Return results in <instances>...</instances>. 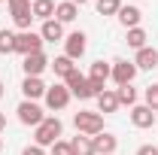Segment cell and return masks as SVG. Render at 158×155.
I'll return each mask as SVG.
<instances>
[{
	"label": "cell",
	"instance_id": "obj_20",
	"mask_svg": "<svg viewBox=\"0 0 158 155\" xmlns=\"http://www.w3.org/2000/svg\"><path fill=\"white\" fill-rule=\"evenodd\" d=\"M110 76H113V64H103V61H94V64H91V73H88V79H91V82L103 85Z\"/></svg>",
	"mask_w": 158,
	"mask_h": 155
},
{
	"label": "cell",
	"instance_id": "obj_2",
	"mask_svg": "<svg viewBox=\"0 0 158 155\" xmlns=\"http://www.w3.org/2000/svg\"><path fill=\"white\" fill-rule=\"evenodd\" d=\"M61 131H64V125H61L58 116H46L43 122L37 125V134H34V143L37 146H52V143H58L61 140Z\"/></svg>",
	"mask_w": 158,
	"mask_h": 155
},
{
	"label": "cell",
	"instance_id": "obj_33",
	"mask_svg": "<svg viewBox=\"0 0 158 155\" xmlns=\"http://www.w3.org/2000/svg\"><path fill=\"white\" fill-rule=\"evenodd\" d=\"M0 97H3V82H0Z\"/></svg>",
	"mask_w": 158,
	"mask_h": 155
},
{
	"label": "cell",
	"instance_id": "obj_22",
	"mask_svg": "<svg viewBox=\"0 0 158 155\" xmlns=\"http://www.w3.org/2000/svg\"><path fill=\"white\" fill-rule=\"evenodd\" d=\"M98 107H100V113H116L122 103H118L116 91H106V88H103V91L98 94Z\"/></svg>",
	"mask_w": 158,
	"mask_h": 155
},
{
	"label": "cell",
	"instance_id": "obj_37",
	"mask_svg": "<svg viewBox=\"0 0 158 155\" xmlns=\"http://www.w3.org/2000/svg\"><path fill=\"white\" fill-rule=\"evenodd\" d=\"M31 3H34V0H31Z\"/></svg>",
	"mask_w": 158,
	"mask_h": 155
},
{
	"label": "cell",
	"instance_id": "obj_30",
	"mask_svg": "<svg viewBox=\"0 0 158 155\" xmlns=\"http://www.w3.org/2000/svg\"><path fill=\"white\" fill-rule=\"evenodd\" d=\"M21 155H46V152H43V146H37V143H34V146H27Z\"/></svg>",
	"mask_w": 158,
	"mask_h": 155
},
{
	"label": "cell",
	"instance_id": "obj_32",
	"mask_svg": "<svg viewBox=\"0 0 158 155\" xmlns=\"http://www.w3.org/2000/svg\"><path fill=\"white\" fill-rule=\"evenodd\" d=\"M70 3H76V6H82V3H88V0H70Z\"/></svg>",
	"mask_w": 158,
	"mask_h": 155
},
{
	"label": "cell",
	"instance_id": "obj_1",
	"mask_svg": "<svg viewBox=\"0 0 158 155\" xmlns=\"http://www.w3.org/2000/svg\"><path fill=\"white\" fill-rule=\"evenodd\" d=\"M64 85L70 88V94H76L79 100H88V97H98L100 91H103V85H98V82H91L88 76H82L79 70H73L70 76L64 79Z\"/></svg>",
	"mask_w": 158,
	"mask_h": 155
},
{
	"label": "cell",
	"instance_id": "obj_4",
	"mask_svg": "<svg viewBox=\"0 0 158 155\" xmlns=\"http://www.w3.org/2000/svg\"><path fill=\"white\" fill-rule=\"evenodd\" d=\"M43 43H46V40L40 37V34L21 31V34H15V52H19V55H34V52H43Z\"/></svg>",
	"mask_w": 158,
	"mask_h": 155
},
{
	"label": "cell",
	"instance_id": "obj_10",
	"mask_svg": "<svg viewBox=\"0 0 158 155\" xmlns=\"http://www.w3.org/2000/svg\"><path fill=\"white\" fill-rule=\"evenodd\" d=\"M91 146H94V155H113L118 146V140L113 134H106V131H100V134L91 137Z\"/></svg>",
	"mask_w": 158,
	"mask_h": 155
},
{
	"label": "cell",
	"instance_id": "obj_31",
	"mask_svg": "<svg viewBox=\"0 0 158 155\" xmlns=\"http://www.w3.org/2000/svg\"><path fill=\"white\" fill-rule=\"evenodd\" d=\"M3 128H6V116L0 113V131H3Z\"/></svg>",
	"mask_w": 158,
	"mask_h": 155
},
{
	"label": "cell",
	"instance_id": "obj_21",
	"mask_svg": "<svg viewBox=\"0 0 158 155\" xmlns=\"http://www.w3.org/2000/svg\"><path fill=\"white\" fill-rule=\"evenodd\" d=\"M70 152H73V155H94L91 137H85V134H76L73 140H70Z\"/></svg>",
	"mask_w": 158,
	"mask_h": 155
},
{
	"label": "cell",
	"instance_id": "obj_12",
	"mask_svg": "<svg viewBox=\"0 0 158 155\" xmlns=\"http://www.w3.org/2000/svg\"><path fill=\"white\" fill-rule=\"evenodd\" d=\"M21 94H24V100L46 97V85H43V79H40V76H24V82H21Z\"/></svg>",
	"mask_w": 158,
	"mask_h": 155
},
{
	"label": "cell",
	"instance_id": "obj_25",
	"mask_svg": "<svg viewBox=\"0 0 158 155\" xmlns=\"http://www.w3.org/2000/svg\"><path fill=\"white\" fill-rule=\"evenodd\" d=\"M15 52V34L12 31H0V55Z\"/></svg>",
	"mask_w": 158,
	"mask_h": 155
},
{
	"label": "cell",
	"instance_id": "obj_8",
	"mask_svg": "<svg viewBox=\"0 0 158 155\" xmlns=\"http://www.w3.org/2000/svg\"><path fill=\"white\" fill-rule=\"evenodd\" d=\"M85 34H82V31H73V34H70V37H64V55H67V58H82V55H85V46H88V43H85Z\"/></svg>",
	"mask_w": 158,
	"mask_h": 155
},
{
	"label": "cell",
	"instance_id": "obj_15",
	"mask_svg": "<svg viewBox=\"0 0 158 155\" xmlns=\"http://www.w3.org/2000/svg\"><path fill=\"white\" fill-rule=\"evenodd\" d=\"M140 19H143V12H140L137 6H122V9H118V21H122V27H125V31L140 27Z\"/></svg>",
	"mask_w": 158,
	"mask_h": 155
},
{
	"label": "cell",
	"instance_id": "obj_24",
	"mask_svg": "<svg viewBox=\"0 0 158 155\" xmlns=\"http://www.w3.org/2000/svg\"><path fill=\"white\" fill-rule=\"evenodd\" d=\"M128 46H131V49H143V46H146V31H143V27H131V31H128Z\"/></svg>",
	"mask_w": 158,
	"mask_h": 155
},
{
	"label": "cell",
	"instance_id": "obj_14",
	"mask_svg": "<svg viewBox=\"0 0 158 155\" xmlns=\"http://www.w3.org/2000/svg\"><path fill=\"white\" fill-rule=\"evenodd\" d=\"M131 122H134V128H152V122H155V113L143 103V107H131Z\"/></svg>",
	"mask_w": 158,
	"mask_h": 155
},
{
	"label": "cell",
	"instance_id": "obj_17",
	"mask_svg": "<svg viewBox=\"0 0 158 155\" xmlns=\"http://www.w3.org/2000/svg\"><path fill=\"white\" fill-rule=\"evenodd\" d=\"M31 12H34V19H43V21L55 19V0H34Z\"/></svg>",
	"mask_w": 158,
	"mask_h": 155
},
{
	"label": "cell",
	"instance_id": "obj_16",
	"mask_svg": "<svg viewBox=\"0 0 158 155\" xmlns=\"http://www.w3.org/2000/svg\"><path fill=\"white\" fill-rule=\"evenodd\" d=\"M40 37L49 40V43H58V40H64V24H61V21H55V19L43 21V31H40Z\"/></svg>",
	"mask_w": 158,
	"mask_h": 155
},
{
	"label": "cell",
	"instance_id": "obj_11",
	"mask_svg": "<svg viewBox=\"0 0 158 155\" xmlns=\"http://www.w3.org/2000/svg\"><path fill=\"white\" fill-rule=\"evenodd\" d=\"M24 76H40L46 67H49V58L43 55V52H34V55H24Z\"/></svg>",
	"mask_w": 158,
	"mask_h": 155
},
{
	"label": "cell",
	"instance_id": "obj_3",
	"mask_svg": "<svg viewBox=\"0 0 158 155\" xmlns=\"http://www.w3.org/2000/svg\"><path fill=\"white\" fill-rule=\"evenodd\" d=\"M73 125H76L79 134L94 137V134H100V131H103V116H100V113H88V110H82V113H76V116H73Z\"/></svg>",
	"mask_w": 158,
	"mask_h": 155
},
{
	"label": "cell",
	"instance_id": "obj_29",
	"mask_svg": "<svg viewBox=\"0 0 158 155\" xmlns=\"http://www.w3.org/2000/svg\"><path fill=\"white\" fill-rule=\"evenodd\" d=\"M137 155H158V149H155V146H149V143H146V146H140V149H137Z\"/></svg>",
	"mask_w": 158,
	"mask_h": 155
},
{
	"label": "cell",
	"instance_id": "obj_36",
	"mask_svg": "<svg viewBox=\"0 0 158 155\" xmlns=\"http://www.w3.org/2000/svg\"><path fill=\"white\" fill-rule=\"evenodd\" d=\"M6 3H9V0H6Z\"/></svg>",
	"mask_w": 158,
	"mask_h": 155
},
{
	"label": "cell",
	"instance_id": "obj_35",
	"mask_svg": "<svg viewBox=\"0 0 158 155\" xmlns=\"http://www.w3.org/2000/svg\"><path fill=\"white\" fill-rule=\"evenodd\" d=\"M0 3H3V0H0Z\"/></svg>",
	"mask_w": 158,
	"mask_h": 155
},
{
	"label": "cell",
	"instance_id": "obj_7",
	"mask_svg": "<svg viewBox=\"0 0 158 155\" xmlns=\"http://www.w3.org/2000/svg\"><path fill=\"white\" fill-rule=\"evenodd\" d=\"M15 113H19V122H21V125H34V128H37L40 122L46 119V113L40 110V107L34 103V100H21Z\"/></svg>",
	"mask_w": 158,
	"mask_h": 155
},
{
	"label": "cell",
	"instance_id": "obj_23",
	"mask_svg": "<svg viewBox=\"0 0 158 155\" xmlns=\"http://www.w3.org/2000/svg\"><path fill=\"white\" fill-rule=\"evenodd\" d=\"M116 97H118V103H125V107H137V91L131 85H118Z\"/></svg>",
	"mask_w": 158,
	"mask_h": 155
},
{
	"label": "cell",
	"instance_id": "obj_19",
	"mask_svg": "<svg viewBox=\"0 0 158 155\" xmlns=\"http://www.w3.org/2000/svg\"><path fill=\"white\" fill-rule=\"evenodd\" d=\"M76 15H79V6H76V3H70V0H67V3H58V6H55V21H61V24L73 21Z\"/></svg>",
	"mask_w": 158,
	"mask_h": 155
},
{
	"label": "cell",
	"instance_id": "obj_28",
	"mask_svg": "<svg viewBox=\"0 0 158 155\" xmlns=\"http://www.w3.org/2000/svg\"><path fill=\"white\" fill-rule=\"evenodd\" d=\"M52 155H73V152H70V143H64V140L52 143Z\"/></svg>",
	"mask_w": 158,
	"mask_h": 155
},
{
	"label": "cell",
	"instance_id": "obj_26",
	"mask_svg": "<svg viewBox=\"0 0 158 155\" xmlns=\"http://www.w3.org/2000/svg\"><path fill=\"white\" fill-rule=\"evenodd\" d=\"M122 0H98V12L100 15H118Z\"/></svg>",
	"mask_w": 158,
	"mask_h": 155
},
{
	"label": "cell",
	"instance_id": "obj_34",
	"mask_svg": "<svg viewBox=\"0 0 158 155\" xmlns=\"http://www.w3.org/2000/svg\"><path fill=\"white\" fill-rule=\"evenodd\" d=\"M0 149H3V140H0Z\"/></svg>",
	"mask_w": 158,
	"mask_h": 155
},
{
	"label": "cell",
	"instance_id": "obj_13",
	"mask_svg": "<svg viewBox=\"0 0 158 155\" xmlns=\"http://www.w3.org/2000/svg\"><path fill=\"white\" fill-rule=\"evenodd\" d=\"M134 64H137V70H155V67H158V49H152V46H143V49H137V58H134Z\"/></svg>",
	"mask_w": 158,
	"mask_h": 155
},
{
	"label": "cell",
	"instance_id": "obj_6",
	"mask_svg": "<svg viewBox=\"0 0 158 155\" xmlns=\"http://www.w3.org/2000/svg\"><path fill=\"white\" fill-rule=\"evenodd\" d=\"M70 88L67 85H52V88H46V107L52 110V113H58V110H67V103H70Z\"/></svg>",
	"mask_w": 158,
	"mask_h": 155
},
{
	"label": "cell",
	"instance_id": "obj_9",
	"mask_svg": "<svg viewBox=\"0 0 158 155\" xmlns=\"http://www.w3.org/2000/svg\"><path fill=\"white\" fill-rule=\"evenodd\" d=\"M137 76V64L134 61H116L113 64V79H116V85H131Z\"/></svg>",
	"mask_w": 158,
	"mask_h": 155
},
{
	"label": "cell",
	"instance_id": "obj_5",
	"mask_svg": "<svg viewBox=\"0 0 158 155\" xmlns=\"http://www.w3.org/2000/svg\"><path fill=\"white\" fill-rule=\"evenodd\" d=\"M9 12H12V21L19 24L21 31H31V21H34L31 0H9Z\"/></svg>",
	"mask_w": 158,
	"mask_h": 155
},
{
	"label": "cell",
	"instance_id": "obj_27",
	"mask_svg": "<svg viewBox=\"0 0 158 155\" xmlns=\"http://www.w3.org/2000/svg\"><path fill=\"white\" fill-rule=\"evenodd\" d=\"M146 107H149L152 113H158V82L146 88Z\"/></svg>",
	"mask_w": 158,
	"mask_h": 155
},
{
	"label": "cell",
	"instance_id": "obj_18",
	"mask_svg": "<svg viewBox=\"0 0 158 155\" xmlns=\"http://www.w3.org/2000/svg\"><path fill=\"white\" fill-rule=\"evenodd\" d=\"M49 67L55 70V76H61V79H67L73 70H76V64H73V58H67V55H61V58H55V61H49Z\"/></svg>",
	"mask_w": 158,
	"mask_h": 155
}]
</instances>
